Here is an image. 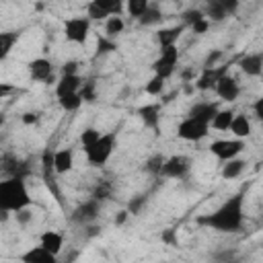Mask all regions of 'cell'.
Returning <instances> with one entry per match:
<instances>
[{"mask_svg": "<svg viewBox=\"0 0 263 263\" xmlns=\"http://www.w3.org/2000/svg\"><path fill=\"white\" fill-rule=\"evenodd\" d=\"M80 97H82V101H95V84L92 82H84L82 84V90H80Z\"/></svg>", "mask_w": 263, "mask_h": 263, "instance_id": "obj_35", "label": "cell"}, {"mask_svg": "<svg viewBox=\"0 0 263 263\" xmlns=\"http://www.w3.org/2000/svg\"><path fill=\"white\" fill-rule=\"evenodd\" d=\"M234 115H236V113H234L232 109H220L218 115L214 117L212 125H214L216 129H220V132L230 129V125H232V121H234Z\"/></svg>", "mask_w": 263, "mask_h": 263, "instance_id": "obj_22", "label": "cell"}, {"mask_svg": "<svg viewBox=\"0 0 263 263\" xmlns=\"http://www.w3.org/2000/svg\"><path fill=\"white\" fill-rule=\"evenodd\" d=\"M76 70H78V62L68 60V62L62 66V76H76Z\"/></svg>", "mask_w": 263, "mask_h": 263, "instance_id": "obj_36", "label": "cell"}, {"mask_svg": "<svg viewBox=\"0 0 263 263\" xmlns=\"http://www.w3.org/2000/svg\"><path fill=\"white\" fill-rule=\"evenodd\" d=\"M162 21V12L158 10V6H154V4H150V8L146 10V14L140 18V25H154V23H160Z\"/></svg>", "mask_w": 263, "mask_h": 263, "instance_id": "obj_31", "label": "cell"}, {"mask_svg": "<svg viewBox=\"0 0 263 263\" xmlns=\"http://www.w3.org/2000/svg\"><path fill=\"white\" fill-rule=\"evenodd\" d=\"M177 60H179V49H177V45L162 47V49H160V58L152 64L154 74H156V76H160V78H168V76L175 72Z\"/></svg>", "mask_w": 263, "mask_h": 263, "instance_id": "obj_4", "label": "cell"}, {"mask_svg": "<svg viewBox=\"0 0 263 263\" xmlns=\"http://www.w3.org/2000/svg\"><path fill=\"white\" fill-rule=\"evenodd\" d=\"M103 134H99V129H95V127H86L82 134H80V142H82V148L86 150V148H90L92 144H97L99 142V138H101Z\"/></svg>", "mask_w": 263, "mask_h": 263, "instance_id": "obj_29", "label": "cell"}, {"mask_svg": "<svg viewBox=\"0 0 263 263\" xmlns=\"http://www.w3.org/2000/svg\"><path fill=\"white\" fill-rule=\"evenodd\" d=\"M183 18H185V23H189V25L193 27L195 23L203 21L205 16H203V10H199V8H193V10H185V12H183Z\"/></svg>", "mask_w": 263, "mask_h": 263, "instance_id": "obj_34", "label": "cell"}, {"mask_svg": "<svg viewBox=\"0 0 263 263\" xmlns=\"http://www.w3.org/2000/svg\"><path fill=\"white\" fill-rule=\"evenodd\" d=\"M74 164V156H72V150L70 148H64V150H58L53 154V171L55 173H68Z\"/></svg>", "mask_w": 263, "mask_h": 263, "instance_id": "obj_19", "label": "cell"}, {"mask_svg": "<svg viewBox=\"0 0 263 263\" xmlns=\"http://www.w3.org/2000/svg\"><path fill=\"white\" fill-rule=\"evenodd\" d=\"M253 109H255V115H257V117H259V119L263 121V97L255 101V105H253Z\"/></svg>", "mask_w": 263, "mask_h": 263, "instance_id": "obj_43", "label": "cell"}, {"mask_svg": "<svg viewBox=\"0 0 263 263\" xmlns=\"http://www.w3.org/2000/svg\"><path fill=\"white\" fill-rule=\"evenodd\" d=\"M162 164H164V158H162L160 154H154L152 158H148V160H146L144 171H146V173H152V175H160Z\"/></svg>", "mask_w": 263, "mask_h": 263, "instance_id": "obj_32", "label": "cell"}, {"mask_svg": "<svg viewBox=\"0 0 263 263\" xmlns=\"http://www.w3.org/2000/svg\"><path fill=\"white\" fill-rule=\"evenodd\" d=\"M228 263H232V261H228Z\"/></svg>", "mask_w": 263, "mask_h": 263, "instance_id": "obj_48", "label": "cell"}, {"mask_svg": "<svg viewBox=\"0 0 263 263\" xmlns=\"http://www.w3.org/2000/svg\"><path fill=\"white\" fill-rule=\"evenodd\" d=\"M189 168H191V160L187 156L177 154V156H171V158L164 160L160 175L168 177V179H181V177H185L189 173Z\"/></svg>", "mask_w": 263, "mask_h": 263, "instance_id": "obj_8", "label": "cell"}, {"mask_svg": "<svg viewBox=\"0 0 263 263\" xmlns=\"http://www.w3.org/2000/svg\"><path fill=\"white\" fill-rule=\"evenodd\" d=\"M125 218H127V212H119V216H117V220H115V222H117V224H123V222H125Z\"/></svg>", "mask_w": 263, "mask_h": 263, "instance_id": "obj_47", "label": "cell"}, {"mask_svg": "<svg viewBox=\"0 0 263 263\" xmlns=\"http://www.w3.org/2000/svg\"><path fill=\"white\" fill-rule=\"evenodd\" d=\"M51 72H53V66L45 58H35V60L29 62V76L33 80H39V82L51 80Z\"/></svg>", "mask_w": 263, "mask_h": 263, "instance_id": "obj_11", "label": "cell"}, {"mask_svg": "<svg viewBox=\"0 0 263 263\" xmlns=\"http://www.w3.org/2000/svg\"><path fill=\"white\" fill-rule=\"evenodd\" d=\"M138 115L148 127L158 129V105H144L138 109Z\"/></svg>", "mask_w": 263, "mask_h": 263, "instance_id": "obj_20", "label": "cell"}, {"mask_svg": "<svg viewBox=\"0 0 263 263\" xmlns=\"http://www.w3.org/2000/svg\"><path fill=\"white\" fill-rule=\"evenodd\" d=\"M23 121H25V123H35V121H37V115H35V113H25V115H23Z\"/></svg>", "mask_w": 263, "mask_h": 263, "instance_id": "obj_45", "label": "cell"}, {"mask_svg": "<svg viewBox=\"0 0 263 263\" xmlns=\"http://www.w3.org/2000/svg\"><path fill=\"white\" fill-rule=\"evenodd\" d=\"M115 142H117L115 132L103 134V136L99 138L97 144H92L90 148L84 150V152H86V160H88V164H92V166H101V164H105V162L109 160L113 148H115Z\"/></svg>", "mask_w": 263, "mask_h": 263, "instance_id": "obj_3", "label": "cell"}, {"mask_svg": "<svg viewBox=\"0 0 263 263\" xmlns=\"http://www.w3.org/2000/svg\"><path fill=\"white\" fill-rule=\"evenodd\" d=\"M210 18H214V21H224L226 16H228V12L224 10V6H222V2H210L208 6H205V10H203Z\"/></svg>", "mask_w": 263, "mask_h": 263, "instance_id": "obj_27", "label": "cell"}, {"mask_svg": "<svg viewBox=\"0 0 263 263\" xmlns=\"http://www.w3.org/2000/svg\"><path fill=\"white\" fill-rule=\"evenodd\" d=\"M86 12H88V18H92V21H103V18H109L111 14L95 0V2H90L88 6H86Z\"/></svg>", "mask_w": 263, "mask_h": 263, "instance_id": "obj_30", "label": "cell"}, {"mask_svg": "<svg viewBox=\"0 0 263 263\" xmlns=\"http://www.w3.org/2000/svg\"><path fill=\"white\" fill-rule=\"evenodd\" d=\"M228 74V66H214V68H203L195 86L199 90H210V88H216V84L220 82L222 76Z\"/></svg>", "mask_w": 263, "mask_h": 263, "instance_id": "obj_9", "label": "cell"}, {"mask_svg": "<svg viewBox=\"0 0 263 263\" xmlns=\"http://www.w3.org/2000/svg\"><path fill=\"white\" fill-rule=\"evenodd\" d=\"M16 39H18L16 33H0V58H2V60L10 53V49H12V45L16 43Z\"/></svg>", "mask_w": 263, "mask_h": 263, "instance_id": "obj_25", "label": "cell"}, {"mask_svg": "<svg viewBox=\"0 0 263 263\" xmlns=\"http://www.w3.org/2000/svg\"><path fill=\"white\" fill-rule=\"evenodd\" d=\"M99 216V199H88V201H84V203H80L74 212H72V220L76 222V224H88V222H92L95 218Z\"/></svg>", "mask_w": 263, "mask_h": 263, "instance_id": "obj_10", "label": "cell"}, {"mask_svg": "<svg viewBox=\"0 0 263 263\" xmlns=\"http://www.w3.org/2000/svg\"><path fill=\"white\" fill-rule=\"evenodd\" d=\"M29 220H31V212H29V210H21V212H16V222L27 224Z\"/></svg>", "mask_w": 263, "mask_h": 263, "instance_id": "obj_41", "label": "cell"}, {"mask_svg": "<svg viewBox=\"0 0 263 263\" xmlns=\"http://www.w3.org/2000/svg\"><path fill=\"white\" fill-rule=\"evenodd\" d=\"M230 132L236 136V140L249 138V134H251V121L247 119V115H234V121L230 125Z\"/></svg>", "mask_w": 263, "mask_h": 263, "instance_id": "obj_21", "label": "cell"}, {"mask_svg": "<svg viewBox=\"0 0 263 263\" xmlns=\"http://www.w3.org/2000/svg\"><path fill=\"white\" fill-rule=\"evenodd\" d=\"M240 70L247 74V76H259L263 72V53H247L240 62H238Z\"/></svg>", "mask_w": 263, "mask_h": 263, "instance_id": "obj_16", "label": "cell"}, {"mask_svg": "<svg viewBox=\"0 0 263 263\" xmlns=\"http://www.w3.org/2000/svg\"><path fill=\"white\" fill-rule=\"evenodd\" d=\"M245 160H240V158H232V160H228L224 166H222V177L224 179H236L240 173H242V168H245Z\"/></svg>", "mask_w": 263, "mask_h": 263, "instance_id": "obj_23", "label": "cell"}, {"mask_svg": "<svg viewBox=\"0 0 263 263\" xmlns=\"http://www.w3.org/2000/svg\"><path fill=\"white\" fill-rule=\"evenodd\" d=\"M66 39L74 43H84L90 31V18L88 16H74L66 21Z\"/></svg>", "mask_w": 263, "mask_h": 263, "instance_id": "obj_7", "label": "cell"}, {"mask_svg": "<svg viewBox=\"0 0 263 263\" xmlns=\"http://www.w3.org/2000/svg\"><path fill=\"white\" fill-rule=\"evenodd\" d=\"M177 134L179 138L183 140H189V142H197L201 138H205L210 134V123H203L199 119H193V117H187L179 123L177 127Z\"/></svg>", "mask_w": 263, "mask_h": 263, "instance_id": "obj_5", "label": "cell"}, {"mask_svg": "<svg viewBox=\"0 0 263 263\" xmlns=\"http://www.w3.org/2000/svg\"><path fill=\"white\" fill-rule=\"evenodd\" d=\"M148 8H150L148 0H129V2H127V12H129V16H134V18H138V21L146 14Z\"/></svg>", "mask_w": 263, "mask_h": 263, "instance_id": "obj_24", "label": "cell"}, {"mask_svg": "<svg viewBox=\"0 0 263 263\" xmlns=\"http://www.w3.org/2000/svg\"><path fill=\"white\" fill-rule=\"evenodd\" d=\"M183 33V25H175V27H164L160 31H156V39L160 43V49L162 47H171L177 43V39L181 37Z\"/></svg>", "mask_w": 263, "mask_h": 263, "instance_id": "obj_18", "label": "cell"}, {"mask_svg": "<svg viewBox=\"0 0 263 263\" xmlns=\"http://www.w3.org/2000/svg\"><path fill=\"white\" fill-rule=\"evenodd\" d=\"M218 105L216 103H195L191 109H189V117L193 119H199L203 123H212L214 117L218 115Z\"/></svg>", "mask_w": 263, "mask_h": 263, "instance_id": "obj_14", "label": "cell"}, {"mask_svg": "<svg viewBox=\"0 0 263 263\" xmlns=\"http://www.w3.org/2000/svg\"><path fill=\"white\" fill-rule=\"evenodd\" d=\"M58 101H60V107L66 109V111H76V109L82 105V97H80V92L68 95V97H64V99H58Z\"/></svg>", "mask_w": 263, "mask_h": 263, "instance_id": "obj_28", "label": "cell"}, {"mask_svg": "<svg viewBox=\"0 0 263 263\" xmlns=\"http://www.w3.org/2000/svg\"><path fill=\"white\" fill-rule=\"evenodd\" d=\"M82 78L76 74V76H62L60 80H58V84H55V95H58V99H64V97H68V95H74V92H78L80 88H82Z\"/></svg>", "mask_w": 263, "mask_h": 263, "instance_id": "obj_12", "label": "cell"}, {"mask_svg": "<svg viewBox=\"0 0 263 263\" xmlns=\"http://www.w3.org/2000/svg\"><path fill=\"white\" fill-rule=\"evenodd\" d=\"M222 6H224V10H226V12H230V14H232V12L238 8V2H236V0H224V2H222Z\"/></svg>", "mask_w": 263, "mask_h": 263, "instance_id": "obj_42", "label": "cell"}, {"mask_svg": "<svg viewBox=\"0 0 263 263\" xmlns=\"http://www.w3.org/2000/svg\"><path fill=\"white\" fill-rule=\"evenodd\" d=\"M31 205V197L25 185V179L10 177L0 183V210L2 212H21Z\"/></svg>", "mask_w": 263, "mask_h": 263, "instance_id": "obj_2", "label": "cell"}, {"mask_svg": "<svg viewBox=\"0 0 263 263\" xmlns=\"http://www.w3.org/2000/svg\"><path fill=\"white\" fill-rule=\"evenodd\" d=\"M162 88H164V78H160V76H156V74H154V76L148 80V84H146V92H148V95H160Z\"/></svg>", "mask_w": 263, "mask_h": 263, "instance_id": "obj_33", "label": "cell"}, {"mask_svg": "<svg viewBox=\"0 0 263 263\" xmlns=\"http://www.w3.org/2000/svg\"><path fill=\"white\" fill-rule=\"evenodd\" d=\"M216 92H218L220 99H224V101L230 103V101H234V99L238 97L240 88H238V82H236L230 74H226V76H222L220 82L216 84Z\"/></svg>", "mask_w": 263, "mask_h": 263, "instance_id": "obj_13", "label": "cell"}, {"mask_svg": "<svg viewBox=\"0 0 263 263\" xmlns=\"http://www.w3.org/2000/svg\"><path fill=\"white\" fill-rule=\"evenodd\" d=\"M123 31V18L117 14V16H109L107 18V23H105V33H107V37H115V35H119Z\"/></svg>", "mask_w": 263, "mask_h": 263, "instance_id": "obj_26", "label": "cell"}, {"mask_svg": "<svg viewBox=\"0 0 263 263\" xmlns=\"http://www.w3.org/2000/svg\"><path fill=\"white\" fill-rule=\"evenodd\" d=\"M10 90H12V88H10L8 84H0V97H6Z\"/></svg>", "mask_w": 263, "mask_h": 263, "instance_id": "obj_46", "label": "cell"}, {"mask_svg": "<svg viewBox=\"0 0 263 263\" xmlns=\"http://www.w3.org/2000/svg\"><path fill=\"white\" fill-rule=\"evenodd\" d=\"M97 47H99V53H107V51H113L115 49V43H111V41H107V39H99V43H97Z\"/></svg>", "mask_w": 263, "mask_h": 263, "instance_id": "obj_39", "label": "cell"}, {"mask_svg": "<svg viewBox=\"0 0 263 263\" xmlns=\"http://www.w3.org/2000/svg\"><path fill=\"white\" fill-rule=\"evenodd\" d=\"M242 203H245V191H238L232 197H228L212 214L199 216L197 224L208 226V228L218 230V232H236L242 226V216H245L242 214Z\"/></svg>", "mask_w": 263, "mask_h": 263, "instance_id": "obj_1", "label": "cell"}, {"mask_svg": "<svg viewBox=\"0 0 263 263\" xmlns=\"http://www.w3.org/2000/svg\"><path fill=\"white\" fill-rule=\"evenodd\" d=\"M18 259H21V263H58V257L51 255L49 251H45L41 245L25 251Z\"/></svg>", "mask_w": 263, "mask_h": 263, "instance_id": "obj_15", "label": "cell"}, {"mask_svg": "<svg viewBox=\"0 0 263 263\" xmlns=\"http://www.w3.org/2000/svg\"><path fill=\"white\" fill-rule=\"evenodd\" d=\"M242 150H245L242 140H216V142L210 144V152L214 156H218L220 160H224V162L236 158V154H240Z\"/></svg>", "mask_w": 263, "mask_h": 263, "instance_id": "obj_6", "label": "cell"}, {"mask_svg": "<svg viewBox=\"0 0 263 263\" xmlns=\"http://www.w3.org/2000/svg\"><path fill=\"white\" fill-rule=\"evenodd\" d=\"M39 245L45 249V251H49L51 255H60V251H62V247H64V238H62V234L60 232H53V230H47V232H43L41 234V238H39Z\"/></svg>", "mask_w": 263, "mask_h": 263, "instance_id": "obj_17", "label": "cell"}, {"mask_svg": "<svg viewBox=\"0 0 263 263\" xmlns=\"http://www.w3.org/2000/svg\"><path fill=\"white\" fill-rule=\"evenodd\" d=\"M144 201H146V197H142V195H140V197H136L134 201H129V212H132V214H138V212H140V208L144 205Z\"/></svg>", "mask_w": 263, "mask_h": 263, "instance_id": "obj_40", "label": "cell"}, {"mask_svg": "<svg viewBox=\"0 0 263 263\" xmlns=\"http://www.w3.org/2000/svg\"><path fill=\"white\" fill-rule=\"evenodd\" d=\"M109 193H111V187H109V185H99V187L95 189L92 197H95V199H105V197H109Z\"/></svg>", "mask_w": 263, "mask_h": 263, "instance_id": "obj_38", "label": "cell"}, {"mask_svg": "<svg viewBox=\"0 0 263 263\" xmlns=\"http://www.w3.org/2000/svg\"><path fill=\"white\" fill-rule=\"evenodd\" d=\"M193 31H195V33H205V31H208V21L203 18V21L195 23V25H193Z\"/></svg>", "mask_w": 263, "mask_h": 263, "instance_id": "obj_44", "label": "cell"}, {"mask_svg": "<svg viewBox=\"0 0 263 263\" xmlns=\"http://www.w3.org/2000/svg\"><path fill=\"white\" fill-rule=\"evenodd\" d=\"M220 58H222V51H220V49L212 51V53L205 58V62H203V68H214V64H216Z\"/></svg>", "mask_w": 263, "mask_h": 263, "instance_id": "obj_37", "label": "cell"}]
</instances>
